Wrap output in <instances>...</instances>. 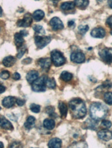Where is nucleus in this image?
Listing matches in <instances>:
<instances>
[{
    "mask_svg": "<svg viewBox=\"0 0 112 148\" xmlns=\"http://www.w3.org/2000/svg\"><path fill=\"white\" fill-rule=\"evenodd\" d=\"M102 87L106 89H109L112 87V83L110 81L106 80L103 82Z\"/></svg>",
    "mask_w": 112,
    "mask_h": 148,
    "instance_id": "35",
    "label": "nucleus"
},
{
    "mask_svg": "<svg viewBox=\"0 0 112 148\" xmlns=\"http://www.w3.org/2000/svg\"><path fill=\"white\" fill-rule=\"evenodd\" d=\"M38 64L41 68L45 71H47L51 66L52 60L50 58H41L38 60Z\"/></svg>",
    "mask_w": 112,
    "mask_h": 148,
    "instance_id": "11",
    "label": "nucleus"
},
{
    "mask_svg": "<svg viewBox=\"0 0 112 148\" xmlns=\"http://www.w3.org/2000/svg\"><path fill=\"white\" fill-rule=\"evenodd\" d=\"M68 25L69 27H72V26H74L75 25V22L74 20H70L68 23Z\"/></svg>",
    "mask_w": 112,
    "mask_h": 148,
    "instance_id": "42",
    "label": "nucleus"
},
{
    "mask_svg": "<svg viewBox=\"0 0 112 148\" xmlns=\"http://www.w3.org/2000/svg\"><path fill=\"white\" fill-rule=\"evenodd\" d=\"M39 77V73L36 71H30L28 72L26 76L27 81L30 84H33Z\"/></svg>",
    "mask_w": 112,
    "mask_h": 148,
    "instance_id": "16",
    "label": "nucleus"
},
{
    "mask_svg": "<svg viewBox=\"0 0 112 148\" xmlns=\"http://www.w3.org/2000/svg\"><path fill=\"white\" fill-rule=\"evenodd\" d=\"M88 30H89V26L87 25H85V26L81 25L78 27V31L81 34H84Z\"/></svg>",
    "mask_w": 112,
    "mask_h": 148,
    "instance_id": "33",
    "label": "nucleus"
},
{
    "mask_svg": "<svg viewBox=\"0 0 112 148\" xmlns=\"http://www.w3.org/2000/svg\"><path fill=\"white\" fill-rule=\"evenodd\" d=\"M27 51V48L26 47H23V46L20 47L19 48V52H18V54L17 55V58L19 59H20L21 58V57L24 55L25 52H26V51Z\"/></svg>",
    "mask_w": 112,
    "mask_h": 148,
    "instance_id": "30",
    "label": "nucleus"
},
{
    "mask_svg": "<svg viewBox=\"0 0 112 148\" xmlns=\"http://www.w3.org/2000/svg\"><path fill=\"white\" fill-rule=\"evenodd\" d=\"M74 4L81 9H85L89 4V0H75Z\"/></svg>",
    "mask_w": 112,
    "mask_h": 148,
    "instance_id": "24",
    "label": "nucleus"
},
{
    "mask_svg": "<svg viewBox=\"0 0 112 148\" xmlns=\"http://www.w3.org/2000/svg\"><path fill=\"white\" fill-rule=\"evenodd\" d=\"M30 108L32 112L35 113H38L41 111V106L39 105H37L36 104H32L30 105Z\"/></svg>",
    "mask_w": 112,
    "mask_h": 148,
    "instance_id": "29",
    "label": "nucleus"
},
{
    "mask_svg": "<svg viewBox=\"0 0 112 148\" xmlns=\"http://www.w3.org/2000/svg\"><path fill=\"white\" fill-rule=\"evenodd\" d=\"M1 110V107H0V110Z\"/></svg>",
    "mask_w": 112,
    "mask_h": 148,
    "instance_id": "48",
    "label": "nucleus"
},
{
    "mask_svg": "<svg viewBox=\"0 0 112 148\" xmlns=\"http://www.w3.org/2000/svg\"><path fill=\"white\" fill-rule=\"evenodd\" d=\"M110 34H111V35H112V30L110 31Z\"/></svg>",
    "mask_w": 112,
    "mask_h": 148,
    "instance_id": "47",
    "label": "nucleus"
},
{
    "mask_svg": "<svg viewBox=\"0 0 112 148\" xmlns=\"http://www.w3.org/2000/svg\"><path fill=\"white\" fill-rule=\"evenodd\" d=\"M72 78V74L67 72L63 71L60 74V79L65 82H68Z\"/></svg>",
    "mask_w": 112,
    "mask_h": 148,
    "instance_id": "26",
    "label": "nucleus"
},
{
    "mask_svg": "<svg viewBox=\"0 0 112 148\" xmlns=\"http://www.w3.org/2000/svg\"><path fill=\"white\" fill-rule=\"evenodd\" d=\"M43 126L48 130H52L55 126V122L53 119H45L43 121Z\"/></svg>",
    "mask_w": 112,
    "mask_h": 148,
    "instance_id": "23",
    "label": "nucleus"
},
{
    "mask_svg": "<svg viewBox=\"0 0 112 148\" xmlns=\"http://www.w3.org/2000/svg\"><path fill=\"white\" fill-rule=\"evenodd\" d=\"M107 3H108L109 6L112 9V0H108Z\"/></svg>",
    "mask_w": 112,
    "mask_h": 148,
    "instance_id": "44",
    "label": "nucleus"
},
{
    "mask_svg": "<svg viewBox=\"0 0 112 148\" xmlns=\"http://www.w3.org/2000/svg\"><path fill=\"white\" fill-rule=\"evenodd\" d=\"M59 109L61 117L62 119H65L67 117L68 112V108L65 103L64 102H60L59 104Z\"/></svg>",
    "mask_w": 112,
    "mask_h": 148,
    "instance_id": "21",
    "label": "nucleus"
},
{
    "mask_svg": "<svg viewBox=\"0 0 112 148\" xmlns=\"http://www.w3.org/2000/svg\"><path fill=\"white\" fill-rule=\"evenodd\" d=\"M0 78L3 79H7L10 78V73L8 71H3L0 73Z\"/></svg>",
    "mask_w": 112,
    "mask_h": 148,
    "instance_id": "32",
    "label": "nucleus"
},
{
    "mask_svg": "<svg viewBox=\"0 0 112 148\" xmlns=\"http://www.w3.org/2000/svg\"><path fill=\"white\" fill-rule=\"evenodd\" d=\"M16 62V59L12 56H8L5 57L3 60V64L5 67H11L13 66Z\"/></svg>",
    "mask_w": 112,
    "mask_h": 148,
    "instance_id": "17",
    "label": "nucleus"
},
{
    "mask_svg": "<svg viewBox=\"0 0 112 148\" xmlns=\"http://www.w3.org/2000/svg\"><path fill=\"white\" fill-rule=\"evenodd\" d=\"M46 85L49 88L54 89L56 87V82L54 78H50L46 77Z\"/></svg>",
    "mask_w": 112,
    "mask_h": 148,
    "instance_id": "27",
    "label": "nucleus"
},
{
    "mask_svg": "<svg viewBox=\"0 0 112 148\" xmlns=\"http://www.w3.org/2000/svg\"><path fill=\"white\" fill-rule=\"evenodd\" d=\"M98 54L104 62L109 64L112 63V48H104Z\"/></svg>",
    "mask_w": 112,
    "mask_h": 148,
    "instance_id": "5",
    "label": "nucleus"
},
{
    "mask_svg": "<svg viewBox=\"0 0 112 148\" xmlns=\"http://www.w3.org/2000/svg\"><path fill=\"white\" fill-rule=\"evenodd\" d=\"M54 111H55V108L54 107L52 106H49L46 108V113L50 115V116H52L53 115L54 113Z\"/></svg>",
    "mask_w": 112,
    "mask_h": 148,
    "instance_id": "36",
    "label": "nucleus"
},
{
    "mask_svg": "<svg viewBox=\"0 0 112 148\" xmlns=\"http://www.w3.org/2000/svg\"><path fill=\"white\" fill-rule=\"evenodd\" d=\"M0 127L3 129L10 130L14 129V127L11 122L3 116L0 117Z\"/></svg>",
    "mask_w": 112,
    "mask_h": 148,
    "instance_id": "15",
    "label": "nucleus"
},
{
    "mask_svg": "<svg viewBox=\"0 0 112 148\" xmlns=\"http://www.w3.org/2000/svg\"><path fill=\"white\" fill-rule=\"evenodd\" d=\"M71 60L73 62L77 64H81L85 62V55L80 52H74L71 55Z\"/></svg>",
    "mask_w": 112,
    "mask_h": 148,
    "instance_id": "9",
    "label": "nucleus"
},
{
    "mask_svg": "<svg viewBox=\"0 0 112 148\" xmlns=\"http://www.w3.org/2000/svg\"><path fill=\"white\" fill-rule=\"evenodd\" d=\"M44 17H45L44 12L41 10H36L32 15L33 18L36 21H39L42 20L44 18Z\"/></svg>",
    "mask_w": 112,
    "mask_h": 148,
    "instance_id": "22",
    "label": "nucleus"
},
{
    "mask_svg": "<svg viewBox=\"0 0 112 148\" xmlns=\"http://www.w3.org/2000/svg\"><path fill=\"white\" fill-rule=\"evenodd\" d=\"M20 78H21L20 75V74H19V73H17V72L14 73L13 74V75H12V79H14V80H16V81L20 79Z\"/></svg>",
    "mask_w": 112,
    "mask_h": 148,
    "instance_id": "40",
    "label": "nucleus"
},
{
    "mask_svg": "<svg viewBox=\"0 0 112 148\" xmlns=\"http://www.w3.org/2000/svg\"><path fill=\"white\" fill-rule=\"evenodd\" d=\"M33 29L36 32L38 33L39 34H45V30L43 29V27L40 25H35L33 26Z\"/></svg>",
    "mask_w": 112,
    "mask_h": 148,
    "instance_id": "31",
    "label": "nucleus"
},
{
    "mask_svg": "<svg viewBox=\"0 0 112 148\" xmlns=\"http://www.w3.org/2000/svg\"><path fill=\"white\" fill-rule=\"evenodd\" d=\"M104 100L105 103L107 104L112 105V92H106L104 95Z\"/></svg>",
    "mask_w": 112,
    "mask_h": 148,
    "instance_id": "28",
    "label": "nucleus"
},
{
    "mask_svg": "<svg viewBox=\"0 0 112 148\" xmlns=\"http://www.w3.org/2000/svg\"><path fill=\"white\" fill-rule=\"evenodd\" d=\"M32 59L30 58H26L24 59L23 61H22V64H25V65H27V64H29L32 62Z\"/></svg>",
    "mask_w": 112,
    "mask_h": 148,
    "instance_id": "38",
    "label": "nucleus"
},
{
    "mask_svg": "<svg viewBox=\"0 0 112 148\" xmlns=\"http://www.w3.org/2000/svg\"><path fill=\"white\" fill-rule=\"evenodd\" d=\"M62 146V140L59 138H53L50 140L48 146L50 148H60Z\"/></svg>",
    "mask_w": 112,
    "mask_h": 148,
    "instance_id": "19",
    "label": "nucleus"
},
{
    "mask_svg": "<svg viewBox=\"0 0 112 148\" xmlns=\"http://www.w3.org/2000/svg\"><path fill=\"white\" fill-rule=\"evenodd\" d=\"M50 25L52 27V29L55 31L63 29L64 26L62 21L58 17L52 18L49 22Z\"/></svg>",
    "mask_w": 112,
    "mask_h": 148,
    "instance_id": "8",
    "label": "nucleus"
},
{
    "mask_svg": "<svg viewBox=\"0 0 112 148\" xmlns=\"http://www.w3.org/2000/svg\"><path fill=\"white\" fill-rule=\"evenodd\" d=\"M20 33L23 35V36H26L28 34V33L26 30H21Z\"/></svg>",
    "mask_w": 112,
    "mask_h": 148,
    "instance_id": "43",
    "label": "nucleus"
},
{
    "mask_svg": "<svg viewBox=\"0 0 112 148\" xmlns=\"http://www.w3.org/2000/svg\"><path fill=\"white\" fill-rule=\"evenodd\" d=\"M6 88L4 87V85L0 84V94H2L5 91Z\"/></svg>",
    "mask_w": 112,
    "mask_h": 148,
    "instance_id": "41",
    "label": "nucleus"
},
{
    "mask_svg": "<svg viewBox=\"0 0 112 148\" xmlns=\"http://www.w3.org/2000/svg\"><path fill=\"white\" fill-rule=\"evenodd\" d=\"M108 113L107 108L100 103H93L90 108V114L91 119L100 121L104 119Z\"/></svg>",
    "mask_w": 112,
    "mask_h": 148,
    "instance_id": "2",
    "label": "nucleus"
},
{
    "mask_svg": "<svg viewBox=\"0 0 112 148\" xmlns=\"http://www.w3.org/2000/svg\"><path fill=\"white\" fill-rule=\"evenodd\" d=\"M46 76L44 75L39 78H37L32 84V88L34 92H45L46 90Z\"/></svg>",
    "mask_w": 112,
    "mask_h": 148,
    "instance_id": "4",
    "label": "nucleus"
},
{
    "mask_svg": "<svg viewBox=\"0 0 112 148\" xmlns=\"http://www.w3.org/2000/svg\"><path fill=\"white\" fill-rule=\"evenodd\" d=\"M97 135L100 139L104 141H109L112 139V132L107 129H103L99 131Z\"/></svg>",
    "mask_w": 112,
    "mask_h": 148,
    "instance_id": "10",
    "label": "nucleus"
},
{
    "mask_svg": "<svg viewBox=\"0 0 112 148\" xmlns=\"http://www.w3.org/2000/svg\"><path fill=\"white\" fill-rule=\"evenodd\" d=\"M98 121H96L93 119H87L84 123V129H88L93 130H96L97 127Z\"/></svg>",
    "mask_w": 112,
    "mask_h": 148,
    "instance_id": "14",
    "label": "nucleus"
},
{
    "mask_svg": "<svg viewBox=\"0 0 112 148\" xmlns=\"http://www.w3.org/2000/svg\"><path fill=\"white\" fill-rule=\"evenodd\" d=\"M91 35L94 38L102 39V38H103L105 36L106 31L104 29H103L102 27L95 28L91 31Z\"/></svg>",
    "mask_w": 112,
    "mask_h": 148,
    "instance_id": "13",
    "label": "nucleus"
},
{
    "mask_svg": "<svg viewBox=\"0 0 112 148\" xmlns=\"http://www.w3.org/2000/svg\"><path fill=\"white\" fill-rule=\"evenodd\" d=\"M71 114L73 118L80 119L84 118L87 114L85 103L80 98H74L69 103Z\"/></svg>",
    "mask_w": 112,
    "mask_h": 148,
    "instance_id": "1",
    "label": "nucleus"
},
{
    "mask_svg": "<svg viewBox=\"0 0 112 148\" xmlns=\"http://www.w3.org/2000/svg\"><path fill=\"white\" fill-rule=\"evenodd\" d=\"M2 14H3V10H2V8H1V7H0V17H1Z\"/></svg>",
    "mask_w": 112,
    "mask_h": 148,
    "instance_id": "45",
    "label": "nucleus"
},
{
    "mask_svg": "<svg viewBox=\"0 0 112 148\" xmlns=\"http://www.w3.org/2000/svg\"><path fill=\"white\" fill-rule=\"evenodd\" d=\"M102 126L105 128H110L111 126V123L107 120H104L102 122Z\"/></svg>",
    "mask_w": 112,
    "mask_h": 148,
    "instance_id": "34",
    "label": "nucleus"
},
{
    "mask_svg": "<svg viewBox=\"0 0 112 148\" xmlns=\"http://www.w3.org/2000/svg\"><path fill=\"white\" fill-rule=\"evenodd\" d=\"M35 121H36V119L34 117L31 116L28 117L26 120V121L25 122L24 125L25 128H26L27 130L32 129L34 126Z\"/></svg>",
    "mask_w": 112,
    "mask_h": 148,
    "instance_id": "20",
    "label": "nucleus"
},
{
    "mask_svg": "<svg viewBox=\"0 0 112 148\" xmlns=\"http://www.w3.org/2000/svg\"><path fill=\"white\" fill-rule=\"evenodd\" d=\"M16 103V98L13 97L9 96L4 98L2 101V104L4 107L7 108H11L12 107H13Z\"/></svg>",
    "mask_w": 112,
    "mask_h": 148,
    "instance_id": "12",
    "label": "nucleus"
},
{
    "mask_svg": "<svg viewBox=\"0 0 112 148\" xmlns=\"http://www.w3.org/2000/svg\"><path fill=\"white\" fill-rule=\"evenodd\" d=\"M51 60L55 66H60L65 64L66 59L61 52L58 51L54 50L51 53Z\"/></svg>",
    "mask_w": 112,
    "mask_h": 148,
    "instance_id": "3",
    "label": "nucleus"
},
{
    "mask_svg": "<svg viewBox=\"0 0 112 148\" xmlns=\"http://www.w3.org/2000/svg\"><path fill=\"white\" fill-rule=\"evenodd\" d=\"M51 41V38L49 36H37L34 38V42L36 46L39 49H43Z\"/></svg>",
    "mask_w": 112,
    "mask_h": 148,
    "instance_id": "6",
    "label": "nucleus"
},
{
    "mask_svg": "<svg viewBox=\"0 0 112 148\" xmlns=\"http://www.w3.org/2000/svg\"><path fill=\"white\" fill-rule=\"evenodd\" d=\"M33 22V17L29 14H26L21 20H20L17 21V25L19 27H28L30 26Z\"/></svg>",
    "mask_w": 112,
    "mask_h": 148,
    "instance_id": "7",
    "label": "nucleus"
},
{
    "mask_svg": "<svg viewBox=\"0 0 112 148\" xmlns=\"http://www.w3.org/2000/svg\"><path fill=\"white\" fill-rule=\"evenodd\" d=\"M16 103L19 106H23L24 105L25 103H26V101L24 100L20 99V98H18V99L16 100Z\"/></svg>",
    "mask_w": 112,
    "mask_h": 148,
    "instance_id": "37",
    "label": "nucleus"
},
{
    "mask_svg": "<svg viewBox=\"0 0 112 148\" xmlns=\"http://www.w3.org/2000/svg\"><path fill=\"white\" fill-rule=\"evenodd\" d=\"M3 147H4V145L1 142H0V148H3Z\"/></svg>",
    "mask_w": 112,
    "mask_h": 148,
    "instance_id": "46",
    "label": "nucleus"
},
{
    "mask_svg": "<svg viewBox=\"0 0 112 148\" xmlns=\"http://www.w3.org/2000/svg\"><path fill=\"white\" fill-rule=\"evenodd\" d=\"M23 37V35L20 32L16 33L14 34V43L18 48L21 47L23 45V42H24Z\"/></svg>",
    "mask_w": 112,
    "mask_h": 148,
    "instance_id": "18",
    "label": "nucleus"
},
{
    "mask_svg": "<svg viewBox=\"0 0 112 148\" xmlns=\"http://www.w3.org/2000/svg\"><path fill=\"white\" fill-rule=\"evenodd\" d=\"M106 24L110 28L112 29V16H111L107 18L106 21Z\"/></svg>",
    "mask_w": 112,
    "mask_h": 148,
    "instance_id": "39",
    "label": "nucleus"
},
{
    "mask_svg": "<svg viewBox=\"0 0 112 148\" xmlns=\"http://www.w3.org/2000/svg\"><path fill=\"white\" fill-rule=\"evenodd\" d=\"M75 6H76V5H75L74 2L68 1L62 3L60 5V8L63 10H70L73 9L75 7Z\"/></svg>",
    "mask_w": 112,
    "mask_h": 148,
    "instance_id": "25",
    "label": "nucleus"
}]
</instances>
